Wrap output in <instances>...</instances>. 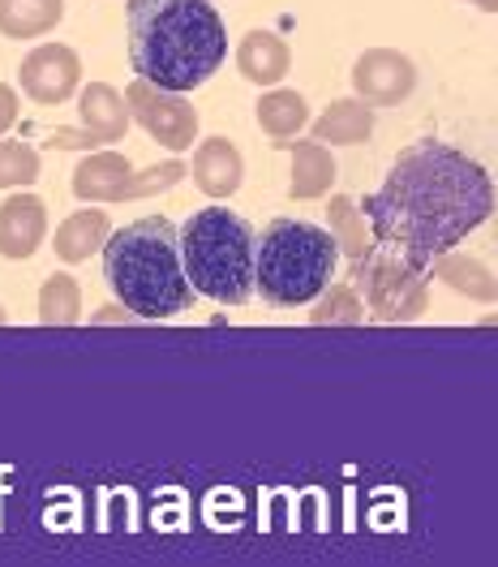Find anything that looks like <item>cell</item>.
Here are the masks:
<instances>
[{
    "instance_id": "obj_16",
    "label": "cell",
    "mask_w": 498,
    "mask_h": 567,
    "mask_svg": "<svg viewBox=\"0 0 498 567\" xmlns=\"http://www.w3.org/2000/svg\"><path fill=\"white\" fill-rule=\"evenodd\" d=\"M112 237V219L107 212H73L61 228H56V237H52V246H56V258L61 262H86L95 249H104V241Z\"/></svg>"
},
{
    "instance_id": "obj_20",
    "label": "cell",
    "mask_w": 498,
    "mask_h": 567,
    "mask_svg": "<svg viewBox=\"0 0 498 567\" xmlns=\"http://www.w3.org/2000/svg\"><path fill=\"white\" fill-rule=\"evenodd\" d=\"M305 121H310V104L297 91H271L258 100V125L276 142H292L305 130Z\"/></svg>"
},
{
    "instance_id": "obj_11",
    "label": "cell",
    "mask_w": 498,
    "mask_h": 567,
    "mask_svg": "<svg viewBox=\"0 0 498 567\" xmlns=\"http://www.w3.org/2000/svg\"><path fill=\"white\" fill-rule=\"evenodd\" d=\"M48 237V207L35 194H13L0 203V258H31Z\"/></svg>"
},
{
    "instance_id": "obj_24",
    "label": "cell",
    "mask_w": 498,
    "mask_h": 567,
    "mask_svg": "<svg viewBox=\"0 0 498 567\" xmlns=\"http://www.w3.org/2000/svg\"><path fill=\"white\" fill-rule=\"evenodd\" d=\"M361 315H365V306H361V297H356L349 284H331L322 292V306L310 310L314 322H361Z\"/></svg>"
},
{
    "instance_id": "obj_1",
    "label": "cell",
    "mask_w": 498,
    "mask_h": 567,
    "mask_svg": "<svg viewBox=\"0 0 498 567\" xmlns=\"http://www.w3.org/2000/svg\"><path fill=\"white\" fill-rule=\"evenodd\" d=\"M495 212L490 173L452 142H413L395 155L387 181L365 198L370 241L434 262Z\"/></svg>"
},
{
    "instance_id": "obj_12",
    "label": "cell",
    "mask_w": 498,
    "mask_h": 567,
    "mask_svg": "<svg viewBox=\"0 0 498 567\" xmlns=\"http://www.w3.org/2000/svg\"><path fill=\"white\" fill-rule=\"evenodd\" d=\"M185 173H194L207 198H232L246 181V164H241V151L228 138H207L194 151V164Z\"/></svg>"
},
{
    "instance_id": "obj_2",
    "label": "cell",
    "mask_w": 498,
    "mask_h": 567,
    "mask_svg": "<svg viewBox=\"0 0 498 567\" xmlns=\"http://www.w3.org/2000/svg\"><path fill=\"white\" fill-rule=\"evenodd\" d=\"M228 56V27L211 0H129V65L155 91H194Z\"/></svg>"
},
{
    "instance_id": "obj_27",
    "label": "cell",
    "mask_w": 498,
    "mask_h": 567,
    "mask_svg": "<svg viewBox=\"0 0 498 567\" xmlns=\"http://www.w3.org/2000/svg\"><path fill=\"white\" fill-rule=\"evenodd\" d=\"M0 322H4V310H0Z\"/></svg>"
},
{
    "instance_id": "obj_5",
    "label": "cell",
    "mask_w": 498,
    "mask_h": 567,
    "mask_svg": "<svg viewBox=\"0 0 498 567\" xmlns=\"http://www.w3.org/2000/svg\"><path fill=\"white\" fill-rule=\"evenodd\" d=\"M340 262V246L305 219H276L253 246V284L267 306H310L331 288Z\"/></svg>"
},
{
    "instance_id": "obj_21",
    "label": "cell",
    "mask_w": 498,
    "mask_h": 567,
    "mask_svg": "<svg viewBox=\"0 0 498 567\" xmlns=\"http://www.w3.org/2000/svg\"><path fill=\"white\" fill-rule=\"evenodd\" d=\"M39 319L48 327H73L82 319V288H77L73 276L56 271V276L43 280V288H39Z\"/></svg>"
},
{
    "instance_id": "obj_8",
    "label": "cell",
    "mask_w": 498,
    "mask_h": 567,
    "mask_svg": "<svg viewBox=\"0 0 498 567\" xmlns=\"http://www.w3.org/2000/svg\"><path fill=\"white\" fill-rule=\"evenodd\" d=\"M353 86L365 107H395L417 91V65L395 48H370L356 56Z\"/></svg>"
},
{
    "instance_id": "obj_3",
    "label": "cell",
    "mask_w": 498,
    "mask_h": 567,
    "mask_svg": "<svg viewBox=\"0 0 498 567\" xmlns=\"http://www.w3.org/2000/svg\"><path fill=\"white\" fill-rule=\"evenodd\" d=\"M104 276L116 301L138 319H173L194 301L180 271L177 228L164 215L125 224L104 241Z\"/></svg>"
},
{
    "instance_id": "obj_22",
    "label": "cell",
    "mask_w": 498,
    "mask_h": 567,
    "mask_svg": "<svg viewBox=\"0 0 498 567\" xmlns=\"http://www.w3.org/2000/svg\"><path fill=\"white\" fill-rule=\"evenodd\" d=\"M326 219H331V237H335V246L344 249L353 262H361L365 254H370V233H365V219H361V207H356L353 198H344V194H331V203H326Z\"/></svg>"
},
{
    "instance_id": "obj_6",
    "label": "cell",
    "mask_w": 498,
    "mask_h": 567,
    "mask_svg": "<svg viewBox=\"0 0 498 567\" xmlns=\"http://www.w3.org/2000/svg\"><path fill=\"white\" fill-rule=\"evenodd\" d=\"M356 280L365 284L370 315L378 322H413L429 306V267L413 262L408 254L387 246H370V254L356 262Z\"/></svg>"
},
{
    "instance_id": "obj_19",
    "label": "cell",
    "mask_w": 498,
    "mask_h": 567,
    "mask_svg": "<svg viewBox=\"0 0 498 567\" xmlns=\"http://www.w3.org/2000/svg\"><path fill=\"white\" fill-rule=\"evenodd\" d=\"M429 267H434L429 276H438L447 288H456V292H464V297H473V301H481V306L495 301V276L486 271V262H477V258H468V254H456V249H452V254L434 258Z\"/></svg>"
},
{
    "instance_id": "obj_13",
    "label": "cell",
    "mask_w": 498,
    "mask_h": 567,
    "mask_svg": "<svg viewBox=\"0 0 498 567\" xmlns=\"http://www.w3.org/2000/svg\"><path fill=\"white\" fill-rule=\"evenodd\" d=\"M237 70L253 86H276L292 70V52H288L284 39L271 35V31H249L237 48Z\"/></svg>"
},
{
    "instance_id": "obj_25",
    "label": "cell",
    "mask_w": 498,
    "mask_h": 567,
    "mask_svg": "<svg viewBox=\"0 0 498 567\" xmlns=\"http://www.w3.org/2000/svg\"><path fill=\"white\" fill-rule=\"evenodd\" d=\"M13 121H18V91L0 82V134H9Z\"/></svg>"
},
{
    "instance_id": "obj_14",
    "label": "cell",
    "mask_w": 498,
    "mask_h": 567,
    "mask_svg": "<svg viewBox=\"0 0 498 567\" xmlns=\"http://www.w3.org/2000/svg\"><path fill=\"white\" fill-rule=\"evenodd\" d=\"M77 112H82L86 134L100 142V146L125 138V130H129V107L121 100V91L107 86V82H91V86L77 95Z\"/></svg>"
},
{
    "instance_id": "obj_4",
    "label": "cell",
    "mask_w": 498,
    "mask_h": 567,
    "mask_svg": "<svg viewBox=\"0 0 498 567\" xmlns=\"http://www.w3.org/2000/svg\"><path fill=\"white\" fill-rule=\"evenodd\" d=\"M180 271L194 292L219 306H241L253 292V228L228 207H207L177 233Z\"/></svg>"
},
{
    "instance_id": "obj_18",
    "label": "cell",
    "mask_w": 498,
    "mask_h": 567,
    "mask_svg": "<svg viewBox=\"0 0 498 567\" xmlns=\"http://www.w3.org/2000/svg\"><path fill=\"white\" fill-rule=\"evenodd\" d=\"M65 18V0H0V35L4 39H39L56 31Z\"/></svg>"
},
{
    "instance_id": "obj_23",
    "label": "cell",
    "mask_w": 498,
    "mask_h": 567,
    "mask_svg": "<svg viewBox=\"0 0 498 567\" xmlns=\"http://www.w3.org/2000/svg\"><path fill=\"white\" fill-rule=\"evenodd\" d=\"M39 151L27 142L0 138V189H18V185H35L39 181Z\"/></svg>"
},
{
    "instance_id": "obj_17",
    "label": "cell",
    "mask_w": 498,
    "mask_h": 567,
    "mask_svg": "<svg viewBox=\"0 0 498 567\" xmlns=\"http://www.w3.org/2000/svg\"><path fill=\"white\" fill-rule=\"evenodd\" d=\"M370 134H374V112L361 100H335L314 121V142L319 146H356Z\"/></svg>"
},
{
    "instance_id": "obj_10",
    "label": "cell",
    "mask_w": 498,
    "mask_h": 567,
    "mask_svg": "<svg viewBox=\"0 0 498 567\" xmlns=\"http://www.w3.org/2000/svg\"><path fill=\"white\" fill-rule=\"evenodd\" d=\"M134 177H138V168L125 155L95 151L73 168V194L82 203H125V198H134Z\"/></svg>"
},
{
    "instance_id": "obj_26",
    "label": "cell",
    "mask_w": 498,
    "mask_h": 567,
    "mask_svg": "<svg viewBox=\"0 0 498 567\" xmlns=\"http://www.w3.org/2000/svg\"><path fill=\"white\" fill-rule=\"evenodd\" d=\"M473 4H477V9H486V13H495V4H498V0H473Z\"/></svg>"
},
{
    "instance_id": "obj_9",
    "label": "cell",
    "mask_w": 498,
    "mask_h": 567,
    "mask_svg": "<svg viewBox=\"0 0 498 567\" xmlns=\"http://www.w3.org/2000/svg\"><path fill=\"white\" fill-rule=\"evenodd\" d=\"M18 78H22V91L35 100V104H65L77 82H82V65H77V52L65 48V43H43L35 48L22 65H18Z\"/></svg>"
},
{
    "instance_id": "obj_7",
    "label": "cell",
    "mask_w": 498,
    "mask_h": 567,
    "mask_svg": "<svg viewBox=\"0 0 498 567\" xmlns=\"http://www.w3.org/2000/svg\"><path fill=\"white\" fill-rule=\"evenodd\" d=\"M121 100L129 107V116H134L159 146H168V151H189L194 138H198V112L185 104V100H177V95L155 91V86H146V82H134V86H125Z\"/></svg>"
},
{
    "instance_id": "obj_15",
    "label": "cell",
    "mask_w": 498,
    "mask_h": 567,
    "mask_svg": "<svg viewBox=\"0 0 498 567\" xmlns=\"http://www.w3.org/2000/svg\"><path fill=\"white\" fill-rule=\"evenodd\" d=\"M335 159L331 151L319 146L314 138L292 142V181H288V194L310 203V198H326L331 194V181H335Z\"/></svg>"
}]
</instances>
